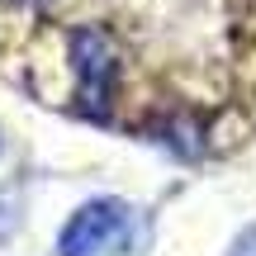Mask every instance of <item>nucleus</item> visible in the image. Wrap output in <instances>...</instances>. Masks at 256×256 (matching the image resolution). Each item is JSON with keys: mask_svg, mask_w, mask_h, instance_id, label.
Masks as SVG:
<instances>
[{"mask_svg": "<svg viewBox=\"0 0 256 256\" xmlns=\"http://www.w3.org/2000/svg\"><path fill=\"white\" fill-rule=\"evenodd\" d=\"M66 52H72L76 72V110L95 124H110L114 90H119V48L100 24H76L66 34Z\"/></svg>", "mask_w": 256, "mask_h": 256, "instance_id": "f257e3e1", "label": "nucleus"}, {"mask_svg": "<svg viewBox=\"0 0 256 256\" xmlns=\"http://www.w3.org/2000/svg\"><path fill=\"white\" fill-rule=\"evenodd\" d=\"M128 228L124 200H86L57 232V256H104Z\"/></svg>", "mask_w": 256, "mask_h": 256, "instance_id": "f03ea898", "label": "nucleus"}, {"mask_svg": "<svg viewBox=\"0 0 256 256\" xmlns=\"http://www.w3.org/2000/svg\"><path fill=\"white\" fill-rule=\"evenodd\" d=\"M228 256H256V228H247L238 242H232V252Z\"/></svg>", "mask_w": 256, "mask_h": 256, "instance_id": "7ed1b4c3", "label": "nucleus"}, {"mask_svg": "<svg viewBox=\"0 0 256 256\" xmlns=\"http://www.w3.org/2000/svg\"><path fill=\"white\" fill-rule=\"evenodd\" d=\"M5 5H43V0H5Z\"/></svg>", "mask_w": 256, "mask_h": 256, "instance_id": "20e7f679", "label": "nucleus"}]
</instances>
